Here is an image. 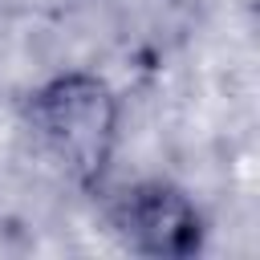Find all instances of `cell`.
Instances as JSON below:
<instances>
[{
    "mask_svg": "<svg viewBox=\"0 0 260 260\" xmlns=\"http://www.w3.org/2000/svg\"><path fill=\"white\" fill-rule=\"evenodd\" d=\"M28 122L45 150L81 183L102 179L114 130H118V106L102 77L89 73H65L32 93Z\"/></svg>",
    "mask_w": 260,
    "mask_h": 260,
    "instance_id": "1",
    "label": "cell"
},
{
    "mask_svg": "<svg viewBox=\"0 0 260 260\" xmlns=\"http://www.w3.org/2000/svg\"><path fill=\"white\" fill-rule=\"evenodd\" d=\"M110 219L126 244L146 256H187L199 248V211L167 183H138L122 191Z\"/></svg>",
    "mask_w": 260,
    "mask_h": 260,
    "instance_id": "2",
    "label": "cell"
}]
</instances>
